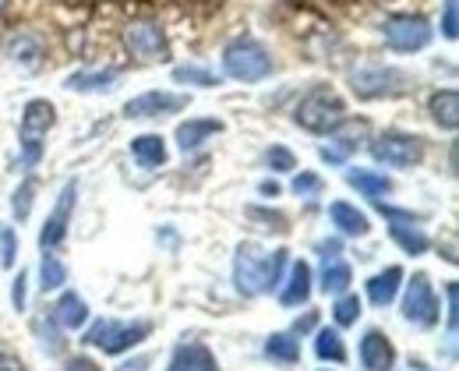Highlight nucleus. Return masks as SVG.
Returning <instances> with one entry per match:
<instances>
[{
    "label": "nucleus",
    "mask_w": 459,
    "mask_h": 371,
    "mask_svg": "<svg viewBox=\"0 0 459 371\" xmlns=\"http://www.w3.org/2000/svg\"><path fill=\"white\" fill-rule=\"evenodd\" d=\"M54 318L60 322V329H82V325L89 322V305H85V298H78L74 290H64L57 308H54Z\"/></svg>",
    "instance_id": "obj_24"
},
{
    "label": "nucleus",
    "mask_w": 459,
    "mask_h": 371,
    "mask_svg": "<svg viewBox=\"0 0 459 371\" xmlns=\"http://www.w3.org/2000/svg\"><path fill=\"white\" fill-rule=\"evenodd\" d=\"M131 156L138 160V167L156 170L167 163V142L160 134H138V138H131Z\"/></svg>",
    "instance_id": "obj_23"
},
{
    "label": "nucleus",
    "mask_w": 459,
    "mask_h": 371,
    "mask_svg": "<svg viewBox=\"0 0 459 371\" xmlns=\"http://www.w3.org/2000/svg\"><path fill=\"white\" fill-rule=\"evenodd\" d=\"M25 283H29V272H18V280L11 287V305H14V311H25Z\"/></svg>",
    "instance_id": "obj_40"
},
{
    "label": "nucleus",
    "mask_w": 459,
    "mask_h": 371,
    "mask_svg": "<svg viewBox=\"0 0 459 371\" xmlns=\"http://www.w3.org/2000/svg\"><path fill=\"white\" fill-rule=\"evenodd\" d=\"M357 318H360V298L346 290V294L336 298V305H333V322L340 329H346V325H357Z\"/></svg>",
    "instance_id": "obj_33"
},
{
    "label": "nucleus",
    "mask_w": 459,
    "mask_h": 371,
    "mask_svg": "<svg viewBox=\"0 0 459 371\" xmlns=\"http://www.w3.org/2000/svg\"><path fill=\"white\" fill-rule=\"evenodd\" d=\"M371 156L382 167L410 170V167H417L424 160V138L420 134H410V131H382L371 142Z\"/></svg>",
    "instance_id": "obj_7"
},
{
    "label": "nucleus",
    "mask_w": 459,
    "mask_h": 371,
    "mask_svg": "<svg viewBox=\"0 0 459 371\" xmlns=\"http://www.w3.org/2000/svg\"><path fill=\"white\" fill-rule=\"evenodd\" d=\"M357 354H360L364 371H393L396 368V347H393V340H389L382 329H368V332L360 336Z\"/></svg>",
    "instance_id": "obj_14"
},
{
    "label": "nucleus",
    "mask_w": 459,
    "mask_h": 371,
    "mask_svg": "<svg viewBox=\"0 0 459 371\" xmlns=\"http://www.w3.org/2000/svg\"><path fill=\"white\" fill-rule=\"evenodd\" d=\"M329 138H333V142L322 149V160H325V163H343L350 152H357V149L364 145V138H368V121L343 117L340 127L329 131Z\"/></svg>",
    "instance_id": "obj_13"
},
{
    "label": "nucleus",
    "mask_w": 459,
    "mask_h": 371,
    "mask_svg": "<svg viewBox=\"0 0 459 371\" xmlns=\"http://www.w3.org/2000/svg\"><path fill=\"white\" fill-rule=\"evenodd\" d=\"M311 283H315L311 265H307L304 258L293 262V265H290V280L283 283V290H280L283 308H300V305H307V298H311Z\"/></svg>",
    "instance_id": "obj_17"
},
{
    "label": "nucleus",
    "mask_w": 459,
    "mask_h": 371,
    "mask_svg": "<svg viewBox=\"0 0 459 371\" xmlns=\"http://www.w3.org/2000/svg\"><path fill=\"white\" fill-rule=\"evenodd\" d=\"M120 78V71H78L67 78V89L71 92H110Z\"/></svg>",
    "instance_id": "obj_27"
},
{
    "label": "nucleus",
    "mask_w": 459,
    "mask_h": 371,
    "mask_svg": "<svg viewBox=\"0 0 459 371\" xmlns=\"http://www.w3.org/2000/svg\"><path fill=\"white\" fill-rule=\"evenodd\" d=\"M315 322H318V315H315V311H307L304 318H297V322H293V336H304V332H311V329H315Z\"/></svg>",
    "instance_id": "obj_42"
},
{
    "label": "nucleus",
    "mask_w": 459,
    "mask_h": 371,
    "mask_svg": "<svg viewBox=\"0 0 459 371\" xmlns=\"http://www.w3.org/2000/svg\"><path fill=\"white\" fill-rule=\"evenodd\" d=\"M18 258V234L11 227H0V265L11 269Z\"/></svg>",
    "instance_id": "obj_37"
},
{
    "label": "nucleus",
    "mask_w": 459,
    "mask_h": 371,
    "mask_svg": "<svg viewBox=\"0 0 459 371\" xmlns=\"http://www.w3.org/2000/svg\"><path fill=\"white\" fill-rule=\"evenodd\" d=\"M32 202H36V181H32V177H25V181L18 185V191H14V198H11V209H14V220H18V223H25V220H29Z\"/></svg>",
    "instance_id": "obj_34"
},
{
    "label": "nucleus",
    "mask_w": 459,
    "mask_h": 371,
    "mask_svg": "<svg viewBox=\"0 0 459 371\" xmlns=\"http://www.w3.org/2000/svg\"><path fill=\"white\" fill-rule=\"evenodd\" d=\"M149 332H152V322H145V318H138V322L100 318V322H92V325H89L85 343H89V347H100L103 354H124V350L138 347Z\"/></svg>",
    "instance_id": "obj_5"
},
{
    "label": "nucleus",
    "mask_w": 459,
    "mask_h": 371,
    "mask_svg": "<svg viewBox=\"0 0 459 371\" xmlns=\"http://www.w3.org/2000/svg\"><path fill=\"white\" fill-rule=\"evenodd\" d=\"M346 185L357 187L364 198H382V194H389L393 191V181L385 177V174H378V170H360V167H353V170H346Z\"/></svg>",
    "instance_id": "obj_25"
},
{
    "label": "nucleus",
    "mask_w": 459,
    "mask_h": 371,
    "mask_svg": "<svg viewBox=\"0 0 459 371\" xmlns=\"http://www.w3.org/2000/svg\"><path fill=\"white\" fill-rule=\"evenodd\" d=\"M36 332H39V343H43L47 354H64V350H67V340L60 336V322L54 315H50V318H39V322H36Z\"/></svg>",
    "instance_id": "obj_32"
},
{
    "label": "nucleus",
    "mask_w": 459,
    "mask_h": 371,
    "mask_svg": "<svg viewBox=\"0 0 459 371\" xmlns=\"http://www.w3.org/2000/svg\"><path fill=\"white\" fill-rule=\"evenodd\" d=\"M64 371H103L92 358H74V361H67V368Z\"/></svg>",
    "instance_id": "obj_44"
},
{
    "label": "nucleus",
    "mask_w": 459,
    "mask_h": 371,
    "mask_svg": "<svg viewBox=\"0 0 459 371\" xmlns=\"http://www.w3.org/2000/svg\"><path fill=\"white\" fill-rule=\"evenodd\" d=\"M403 318L410 325H420V329H431L438 325L442 308H438V298H435V287L428 280V272H413V280L406 283V298H403Z\"/></svg>",
    "instance_id": "obj_9"
},
{
    "label": "nucleus",
    "mask_w": 459,
    "mask_h": 371,
    "mask_svg": "<svg viewBox=\"0 0 459 371\" xmlns=\"http://www.w3.org/2000/svg\"><path fill=\"white\" fill-rule=\"evenodd\" d=\"M287 265H290L287 247L265 251V247H258L255 241H244V245H237V255H233V287L244 298L273 294L283 283V269Z\"/></svg>",
    "instance_id": "obj_1"
},
{
    "label": "nucleus",
    "mask_w": 459,
    "mask_h": 371,
    "mask_svg": "<svg viewBox=\"0 0 459 371\" xmlns=\"http://www.w3.org/2000/svg\"><path fill=\"white\" fill-rule=\"evenodd\" d=\"M442 36H446V39H456V36H459L456 0H446V14H442Z\"/></svg>",
    "instance_id": "obj_39"
},
{
    "label": "nucleus",
    "mask_w": 459,
    "mask_h": 371,
    "mask_svg": "<svg viewBox=\"0 0 459 371\" xmlns=\"http://www.w3.org/2000/svg\"><path fill=\"white\" fill-rule=\"evenodd\" d=\"M290 187H293V194H297V198H318V194H322V187H325V181H322L318 174H311V170H300Z\"/></svg>",
    "instance_id": "obj_35"
},
{
    "label": "nucleus",
    "mask_w": 459,
    "mask_h": 371,
    "mask_svg": "<svg viewBox=\"0 0 459 371\" xmlns=\"http://www.w3.org/2000/svg\"><path fill=\"white\" fill-rule=\"evenodd\" d=\"M7 57L25 64V67H36L39 57H43V39H39L36 32H14V36L7 39Z\"/></svg>",
    "instance_id": "obj_26"
},
{
    "label": "nucleus",
    "mask_w": 459,
    "mask_h": 371,
    "mask_svg": "<svg viewBox=\"0 0 459 371\" xmlns=\"http://www.w3.org/2000/svg\"><path fill=\"white\" fill-rule=\"evenodd\" d=\"M400 287H403V269L400 265H389V269H382V272H375L368 280V301L375 308H389L396 301Z\"/></svg>",
    "instance_id": "obj_19"
},
{
    "label": "nucleus",
    "mask_w": 459,
    "mask_h": 371,
    "mask_svg": "<svg viewBox=\"0 0 459 371\" xmlns=\"http://www.w3.org/2000/svg\"><path fill=\"white\" fill-rule=\"evenodd\" d=\"M350 283H353V269H350V262L340 258V255H322V276H318L322 294L340 298V294L350 290Z\"/></svg>",
    "instance_id": "obj_18"
},
{
    "label": "nucleus",
    "mask_w": 459,
    "mask_h": 371,
    "mask_svg": "<svg viewBox=\"0 0 459 371\" xmlns=\"http://www.w3.org/2000/svg\"><path fill=\"white\" fill-rule=\"evenodd\" d=\"M410 85V74L393 64H364L350 74V89L357 99H382V96H400Z\"/></svg>",
    "instance_id": "obj_6"
},
{
    "label": "nucleus",
    "mask_w": 459,
    "mask_h": 371,
    "mask_svg": "<svg viewBox=\"0 0 459 371\" xmlns=\"http://www.w3.org/2000/svg\"><path fill=\"white\" fill-rule=\"evenodd\" d=\"M173 82L177 85H198V89H216L220 78L209 71V67H198V64H180L173 67Z\"/></svg>",
    "instance_id": "obj_31"
},
{
    "label": "nucleus",
    "mask_w": 459,
    "mask_h": 371,
    "mask_svg": "<svg viewBox=\"0 0 459 371\" xmlns=\"http://www.w3.org/2000/svg\"><path fill=\"white\" fill-rule=\"evenodd\" d=\"M39 287H43V294H50V290H60L64 283H67V265L60 262L54 251H43V262H39Z\"/></svg>",
    "instance_id": "obj_30"
},
{
    "label": "nucleus",
    "mask_w": 459,
    "mask_h": 371,
    "mask_svg": "<svg viewBox=\"0 0 459 371\" xmlns=\"http://www.w3.org/2000/svg\"><path fill=\"white\" fill-rule=\"evenodd\" d=\"M187 110V96L180 92H167V89H152V92H142L134 99L124 103V117H134V121H145V117H170Z\"/></svg>",
    "instance_id": "obj_11"
},
{
    "label": "nucleus",
    "mask_w": 459,
    "mask_h": 371,
    "mask_svg": "<svg viewBox=\"0 0 459 371\" xmlns=\"http://www.w3.org/2000/svg\"><path fill=\"white\" fill-rule=\"evenodd\" d=\"M428 114H431V121L438 124L442 131H456L459 127V92L456 89H442V92H435L431 103H428Z\"/></svg>",
    "instance_id": "obj_22"
},
{
    "label": "nucleus",
    "mask_w": 459,
    "mask_h": 371,
    "mask_svg": "<svg viewBox=\"0 0 459 371\" xmlns=\"http://www.w3.org/2000/svg\"><path fill=\"white\" fill-rule=\"evenodd\" d=\"M124 47L138 61H167L170 57L167 32L156 22H134V25H127L124 29Z\"/></svg>",
    "instance_id": "obj_10"
},
{
    "label": "nucleus",
    "mask_w": 459,
    "mask_h": 371,
    "mask_svg": "<svg viewBox=\"0 0 459 371\" xmlns=\"http://www.w3.org/2000/svg\"><path fill=\"white\" fill-rule=\"evenodd\" d=\"M265 163H269V170H276V174H290V170H297V156L290 152L287 145H273V149L265 152Z\"/></svg>",
    "instance_id": "obj_36"
},
{
    "label": "nucleus",
    "mask_w": 459,
    "mask_h": 371,
    "mask_svg": "<svg viewBox=\"0 0 459 371\" xmlns=\"http://www.w3.org/2000/svg\"><path fill=\"white\" fill-rule=\"evenodd\" d=\"M4 7H7V0H0V11H4Z\"/></svg>",
    "instance_id": "obj_47"
},
{
    "label": "nucleus",
    "mask_w": 459,
    "mask_h": 371,
    "mask_svg": "<svg viewBox=\"0 0 459 371\" xmlns=\"http://www.w3.org/2000/svg\"><path fill=\"white\" fill-rule=\"evenodd\" d=\"M258 194H265V198H276V194H280V185H276V181H262V185H258Z\"/></svg>",
    "instance_id": "obj_45"
},
{
    "label": "nucleus",
    "mask_w": 459,
    "mask_h": 371,
    "mask_svg": "<svg viewBox=\"0 0 459 371\" xmlns=\"http://www.w3.org/2000/svg\"><path fill=\"white\" fill-rule=\"evenodd\" d=\"M265 358L276 365H297L300 361V343L293 332H273L265 340Z\"/></svg>",
    "instance_id": "obj_28"
},
{
    "label": "nucleus",
    "mask_w": 459,
    "mask_h": 371,
    "mask_svg": "<svg viewBox=\"0 0 459 371\" xmlns=\"http://www.w3.org/2000/svg\"><path fill=\"white\" fill-rule=\"evenodd\" d=\"M74 202H78V181H67L64 191H60V198H57V209L47 216V223H43V230H39V247H43V251H54V247L64 245Z\"/></svg>",
    "instance_id": "obj_12"
},
{
    "label": "nucleus",
    "mask_w": 459,
    "mask_h": 371,
    "mask_svg": "<svg viewBox=\"0 0 459 371\" xmlns=\"http://www.w3.org/2000/svg\"><path fill=\"white\" fill-rule=\"evenodd\" d=\"M315 354L318 361H333V365H343L346 361V343L336 329H318L315 332Z\"/></svg>",
    "instance_id": "obj_29"
},
{
    "label": "nucleus",
    "mask_w": 459,
    "mask_h": 371,
    "mask_svg": "<svg viewBox=\"0 0 459 371\" xmlns=\"http://www.w3.org/2000/svg\"><path fill=\"white\" fill-rule=\"evenodd\" d=\"M57 124V110L50 99H29L22 110V124H18V142H22V163L25 170H32L43 152H47V134Z\"/></svg>",
    "instance_id": "obj_3"
},
{
    "label": "nucleus",
    "mask_w": 459,
    "mask_h": 371,
    "mask_svg": "<svg viewBox=\"0 0 459 371\" xmlns=\"http://www.w3.org/2000/svg\"><path fill=\"white\" fill-rule=\"evenodd\" d=\"M446 298H449V311H446V315H449V336H456V322H459V311H456L459 287L456 283H449V287H446Z\"/></svg>",
    "instance_id": "obj_41"
},
{
    "label": "nucleus",
    "mask_w": 459,
    "mask_h": 371,
    "mask_svg": "<svg viewBox=\"0 0 459 371\" xmlns=\"http://www.w3.org/2000/svg\"><path fill=\"white\" fill-rule=\"evenodd\" d=\"M343 117H346L343 96H340L336 89H329V85L307 89V92L300 96L297 110H293L297 127H304V131H311V134H329L333 127L343 124Z\"/></svg>",
    "instance_id": "obj_2"
},
{
    "label": "nucleus",
    "mask_w": 459,
    "mask_h": 371,
    "mask_svg": "<svg viewBox=\"0 0 459 371\" xmlns=\"http://www.w3.org/2000/svg\"><path fill=\"white\" fill-rule=\"evenodd\" d=\"M167 371H220V361L216 354L198 343V340H187V343H177L170 358V368Z\"/></svg>",
    "instance_id": "obj_15"
},
{
    "label": "nucleus",
    "mask_w": 459,
    "mask_h": 371,
    "mask_svg": "<svg viewBox=\"0 0 459 371\" xmlns=\"http://www.w3.org/2000/svg\"><path fill=\"white\" fill-rule=\"evenodd\" d=\"M247 216H251V220H262L269 230H280V234L287 230V216H280V212H269V209H247Z\"/></svg>",
    "instance_id": "obj_38"
},
{
    "label": "nucleus",
    "mask_w": 459,
    "mask_h": 371,
    "mask_svg": "<svg viewBox=\"0 0 459 371\" xmlns=\"http://www.w3.org/2000/svg\"><path fill=\"white\" fill-rule=\"evenodd\" d=\"M382 36L389 43V50L396 54H413V50H424L435 36L431 22L424 14H389L382 22Z\"/></svg>",
    "instance_id": "obj_8"
},
{
    "label": "nucleus",
    "mask_w": 459,
    "mask_h": 371,
    "mask_svg": "<svg viewBox=\"0 0 459 371\" xmlns=\"http://www.w3.org/2000/svg\"><path fill=\"white\" fill-rule=\"evenodd\" d=\"M329 220L343 237H368L371 234V220L350 202H333L329 205Z\"/></svg>",
    "instance_id": "obj_20"
},
{
    "label": "nucleus",
    "mask_w": 459,
    "mask_h": 371,
    "mask_svg": "<svg viewBox=\"0 0 459 371\" xmlns=\"http://www.w3.org/2000/svg\"><path fill=\"white\" fill-rule=\"evenodd\" d=\"M223 71L233 82H265L273 74V57L262 39L255 36H237L223 50Z\"/></svg>",
    "instance_id": "obj_4"
},
{
    "label": "nucleus",
    "mask_w": 459,
    "mask_h": 371,
    "mask_svg": "<svg viewBox=\"0 0 459 371\" xmlns=\"http://www.w3.org/2000/svg\"><path fill=\"white\" fill-rule=\"evenodd\" d=\"M420 220H389V234H393V241L406 251V255H424L428 247H431V237L417 227Z\"/></svg>",
    "instance_id": "obj_21"
},
{
    "label": "nucleus",
    "mask_w": 459,
    "mask_h": 371,
    "mask_svg": "<svg viewBox=\"0 0 459 371\" xmlns=\"http://www.w3.org/2000/svg\"><path fill=\"white\" fill-rule=\"evenodd\" d=\"M410 371H431V368H428L424 361H410Z\"/></svg>",
    "instance_id": "obj_46"
},
{
    "label": "nucleus",
    "mask_w": 459,
    "mask_h": 371,
    "mask_svg": "<svg viewBox=\"0 0 459 371\" xmlns=\"http://www.w3.org/2000/svg\"><path fill=\"white\" fill-rule=\"evenodd\" d=\"M223 131V121H216V117H191V121L177 124V145H180V152H195V149H202L212 134H220Z\"/></svg>",
    "instance_id": "obj_16"
},
{
    "label": "nucleus",
    "mask_w": 459,
    "mask_h": 371,
    "mask_svg": "<svg viewBox=\"0 0 459 371\" xmlns=\"http://www.w3.org/2000/svg\"><path fill=\"white\" fill-rule=\"evenodd\" d=\"M0 371H29V365L18 354H0Z\"/></svg>",
    "instance_id": "obj_43"
}]
</instances>
